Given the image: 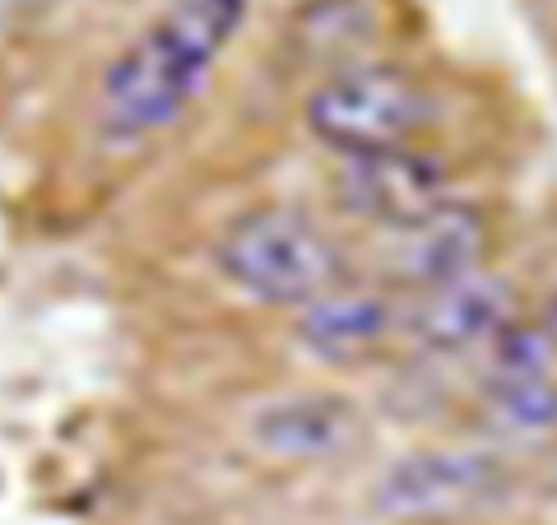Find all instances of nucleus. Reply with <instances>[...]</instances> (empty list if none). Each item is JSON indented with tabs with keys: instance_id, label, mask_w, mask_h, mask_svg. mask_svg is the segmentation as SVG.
Returning <instances> with one entry per match:
<instances>
[{
	"instance_id": "1",
	"label": "nucleus",
	"mask_w": 557,
	"mask_h": 525,
	"mask_svg": "<svg viewBox=\"0 0 557 525\" xmlns=\"http://www.w3.org/2000/svg\"><path fill=\"white\" fill-rule=\"evenodd\" d=\"M247 20V0H172L108 65L98 89V126L116 145L168 131Z\"/></svg>"
},
{
	"instance_id": "2",
	"label": "nucleus",
	"mask_w": 557,
	"mask_h": 525,
	"mask_svg": "<svg viewBox=\"0 0 557 525\" xmlns=\"http://www.w3.org/2000/svg\"><path fill=\"white\" fill-rule=\"evenodd\" d=\"M219 270L270 307H307L348 279L339 242L288 205H260L233 219L219 237Z\"/></svg>"
},
{
	"instance_id": "3",
	"label": "nucleus",
	"mask_w": 557,
	"mask_h": 525,
	"mask_svg": "<svg viewBox=\"0 0 557 525\" xmlns=\"http://www.w3.org/2000/svg\"><path fill=\"white\" fill-rule=\"evenodd\" d=\"M307 126L339 159L413 149L432 126V94L409 70L344 65L307 98Z\"/></svg>"
},
{
	"instance_id": "4",
	"label": "nucleus",
	"mask_w": 557,
	"mask_h": 525,
	"mask_svg": "<svg viewBox=\"0 0 557 525\" xmlns=\"http://www.w3.org/2000/svg\"><path fill=\"white\" fill-rule=\"evenodd\" d=\"M511 465L483 447H428L409 451L376 479V512L391 521H460L511 498Z\"/></svg>"
},
{
	"instance_id": "5",
	"label": "nucleus",
	"mask_w": 557,
	"mask_h": 525,
	"mask_svg": "<svg viewBox=\"0 0 557 525\" xmlns=\"http://www.w3.org/2000/svg\"><path fill=\"white\" fill-rule=\"evenodd\" d=\"M335 200L348 215L395 233L450 200V172L437 154L418 145L386 154H348L335 168Z\"/></svg>"
},
{
	"instance_id": "6",
	"label": "nucleus",
	"mask_w": 557,
	"mask_h": 525,
	"mask_svg": "<svg viewBox=\"0 0 557 525\" xmlns=\"http://www.w3.org/2000/svg\"><path fill=\"white\" fill-rule=\"evenodd\" d=\"M362 410L335 391H288L247 414V442L270 461H335L362 442Z\"/></svg>"
},
{
	"instance_id": "7",
	"label": "nucleus",
	"mask_w": 557,
	"mask_h": 525,
	"mask_svg": "<svg viewBox=\"0 0 557 525\" xmlns=\"http://www.w3.org/2000/svg\"><path fill=\"white\" fill-rule=\"evenodd\" d=\"M487 256V219L479 205L446 200L442 209H432L428 219L405 223L386 242V274L395 284H405L413 293L450 284L460 274L483 270Z\"/></svg>"
},
{
	"instance_id": "8",
	"label": "nucleus",
	"mask_w": 557,
	"mask_h": 525,
	"mask_svg": "<svg viewBox=\"0 0 557 525\" xmlns=\"http://www.w3.org/2000/svg\"><path fill=\"white\" fill-rule=\"evenodd\" d=\"M507 321H511L507 279L474 270V274L450 279V284L418 293L405 317V330L428 354H465L474 344H487Z\"/></svg>"
},
{
	"instance_id": "9",
	"label": "nucleus",
	"mask_w": 557,
	"mask_h": 525,
	"mask_svg": "<svg viewBox=\"0 0 557 525\" xmlns=\"http://www.w3.org/2000/svg\"><path fill=\"white\" fill-rule=\"evenodd\" d=\"M395 303L381 289L362 284H335L330 293L311 297L298 317V340L307 354H317L325 363H362L386 349L395 335Z\"/></svg>"
},
{
	"instance_id": "10",
	"label": "nucleus",
	"mask_w": 557,
	"mask_h": 525,
	"mask_svg": "<svg viewBox=\"0 0 557 525\" xmlns=\"http://www.w3.org/2000/svg\"><path fill=\"white\" fill-rule=\"evenodd\" d=\"M487 405H493L497 424H507L516 432L557 428V367L487 377Z\"/></svg>"
},
{
	"instance_id": "11",
	"label": "nucleus",
	"mask_w": 557,
	"mask_h": 525,
	"mask_svg": "<svg viewBox=\"0 0 557 525\" xmlns=\"http://www.w3.org/2000/svg\"><path fill=\"white\" fill-rule=\"evenodd\" d=\"M38 5H47V0H0V24H5V20H24V14H33Z\"/></svg>"
},
{
	"instance_id": "12",
	"label": "nucleus",
	"mask_w": 557,
	"mask_h": 525,
	"mask_svg": "<svg viewBox=\"0 0 557 525\" xmlns=\"http://www.w3.org/2000/svg\"><path fill=\"white\" fill-rule=\"evenodd\" d=\"M539 326H544V330H548V340L557 344V289L548 293V307H544V317H539Z\"/></svg>"
},
{
	"instance_id": "13",
	"label": "nucleus",
	"mask_w": 557,
	"mask_h": 525,
	"mask_svg": "<svg viewBox=\"0 0 557 525\" xmlns=\"http://www.w3.org/2000/svg\"><path fill=\"white\" fill-rule=\"evenodd\" d=\"M548 493L557 498V461H553V469H548Z\"/></svg>"
}]
</instances>
